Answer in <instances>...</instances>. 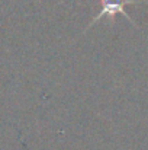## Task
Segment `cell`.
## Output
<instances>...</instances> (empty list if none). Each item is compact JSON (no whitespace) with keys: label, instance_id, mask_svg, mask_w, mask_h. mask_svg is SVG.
I'll return each instance as SVG.
<instances>
[{"label":"cell","instance_id":"1","mask_svg":"<svg viewBox=\"0 0 148 150\" xmlns=\"http://www.w3.org/2000/svg\"><path fill=\"white\" fill-rule=\"evenodd\" d=\"M138 3H147V1H145V0H100V10H99V13L96 16H93V19L90 21V23L86 26L84 32H86L89 28H92L93 23H96L102 18L107 19L109 22H113L115 18H116V15L125 16L129 22H132L135 26H138V25L134 22V19L128 15V12L125 10V7H126L128 4H138Z\"/></svg>","mask_w":148,"mask_h":150}]
</instances>
